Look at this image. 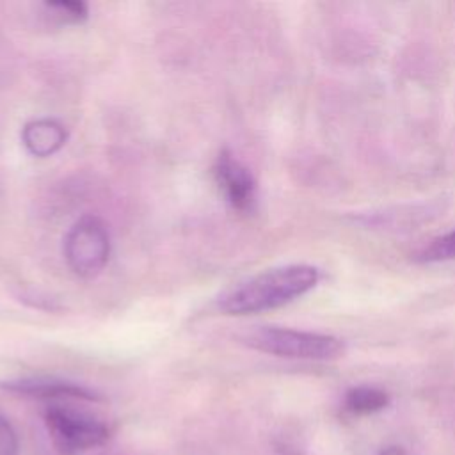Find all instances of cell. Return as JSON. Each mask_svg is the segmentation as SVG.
I'll list each match as a JSON object with an SVG mask.
<instances>
[{
    "label": "cell",
    "mask_w": 455,
    "mask_h": 455,
    "mask_svg": "<svg viewBox=\"0 0 455 455\" xmlns=\"http://www.w3.org/2000/svg\"><path fill=\"white\" fill-rule=\"evenodd\" d=\"M110 233L96 215H84L73 222L64 236V259L80 277L91 279L101 274L110 258Z\"/></svg>",
    "instance_id": "4"
},
{
    "label": "cell",
    "mask_w": 455,
    "mask_h": 455,
    "mask_svg": "<svg viewBox=\"0 0 455 455\" xmlns=\"http://www.w3.org/2000/svg\"><path fill=\"white\" fill-rule=\"evenodd\" d=\"M243 343L254 350L307 361H331L345 352V343L331 334L259 325L243 334Z\"/></svg>",
    "instance_id": "3"
},
{
    "label": "cell",
    "mask_w": 455,
    "mask_h": 455,
    "mask_svg": "<svg viewBox=\"0 0 455 455\" xmlns=\"http://www.w3.org/2000/svg\"><path fill=\"white\" fill-rule=\"evenodd\" d=\"M68 140V130L66 126L50 117L32 119L25 123L21 128V142L25 149L37 158H46L55 155L64 148Z\"/></svg>",
    "instance_id": "7"
},
{
    "label": "cell",
    "mask_w": 455,
    "mask_h": 455,
    "mask_svg": "<svg viewBox=\"0 0 455 455\" xmlns=\"http://www.w3.org/2000/svg\"><path fill=\"white\" fill-rule=\"evenodd\" d=\"M320 281V272L311 265H284L265 270L228 291L219 307L231 316L256 315L293 302L311 291Z\"/></svg>",
    "instance_id": "1"
},
{
    "label": "cell",
    "mask_w": 455,
    "mask_h": 455,
    "mask_svg": "<svg viewBox=\"0 0 455 455\" xmlns=\"http://www.w3.org/2000/svg\"><path fill=\"white\" fill-rule=\"evenodd\" d=\"M82 400L48 402L43 411V421L52 446L59 455H80L108 441L110 425L87 411Z\"/></svg>",
    "instance_id": "2"
},
{
    "label": "cell",
    "mask_w": 455,
    "mask_h": 455,
    "mask_svg": "<svg viewBox=\"0 0 455 455\" xmlns=\"http://www.w3.org/2000/svg\"><path fill=\"white\" fill-rule=\"evenodd\" d=\"M380 455H405L400 448H396V446H389V448H386Z\"/></svg>",
    "instance_id": "12"
},
{
    "label": "cell",
    "mask_w": 455,
    "mask_h": 455,
    "mask_svg": "<svg viewBox=\"0 0 455 455\" xmlns=\"http://www.w3.org/2000/svg\"><path fill=\"white\" fill-rule=\"evenodd\" d=\"M18 435L11 423L0 416V455H18Z\"/></svg>",
    "instance_id": "11"
},
{
    "label": "cell",
    "mask_w": 455,
    "mask_h": 455,
    "mask_svg": "<svg viewBox=\"0 0 455 455\" xmlns=\"http://www.w3.org/2000/svg\"><path fill=\"white\" fill-rule=\"evenodd\" d=\"M418 259L423 263L453 261L455 259V228L437 238L418 252Z\"/></svg>",
    "instance_id": "9"
},
{
    "label": "cell",
    "mask_w": 455,
    "mask_h": 455,
    "mask_svg": "<svg viewBox=\"0 0 455 455\" xmlns=\"http://www.w3.org/2000/svg\"><path fill=\"white\" fill-rule=\"evenodd\" d=\"M46 11L64 21V23H80L89 16V7L78 0H57V2H44Z\"/></svg>",
    "instance_id": "10"
},
{
    "label": "cell",
    "mask_w": 455,
    "mask_h": 455,
    "mask_svg": "<svg viewBox=\"0 0 455 455\" xmlns=\"http://www.w3.org/2000/svg\"><path fill=\"white\" fill-rule=\"evenodd\" d=\"M5 389L20 395H27L32 398H39L43 402H59V400H82V402H100V396L78 384L53 379V377H30L14 382H7Z\"/></svg>",
    "instance_id": "6"
},
{
    "label": "cell",
    "mask_w": 455,
    "mask_h": 455,
    "mask_svg": "<svg viewBox=\"0 0 455 455\" xmlns=\"http://www.w3.org/2000/svg\"><path fill=\"white\" fill-rule=\"evenodd\" d=\"M215 181L226 201L238 212H251L256 204V180L229 151L222 149L213 164Z\"/></svg>",
    "instance_id": "5"
},
{
    "label": "cell",
    "mask_w": 455,
    "mask_h": 455,
    "mask_svg": "<svg viewBox=\"0 0 455 455\" xmlns=\"http://www.w3.org/2000/svg\"><path fill=\"white\" fill-rule=\"evenodd\" d=\"M389 403V395L373 386H357L347 391L345 405L355 414H370L382 411Z\"/></svg>",
    "instance_id": "8"
}]
</instances>
